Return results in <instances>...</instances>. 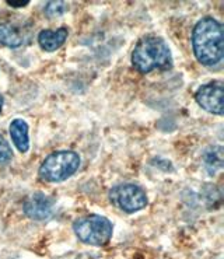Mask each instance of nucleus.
<instances>
[{"label":"nucleus","mask_w":224,"mask_h":259,"mask_svg":"<svg viewBox=\"0 0 224 259\" xmlns=\"http://www.w3.org/2000/svg\"><path fill=\"white\" fill-rule=\"evenodd\" d=\"M192 47L196 59L213 66L223 59V27L217 20L205 17L198 21L192 32Z\"/></svg>","instance_id":"obj_1"},{"label":"nucleus","mask_w":224,"mask_h":259,"mask_svg":"<svg viewBox=\"0 0 224 259\" xmlns=\"http://www.w3.org/2000/svg\"><path fill=\"white\" fill-rule=\"evenodd\" d=\"M132 65L140 73L167 70L172 66V56L168 45L158 36L142 38L132 52Z\"/></svg>","instance_id":"obj_2"},{"label":"nucleus","mask_w":224,"mask_h":259,"mask_svg":"<svg viewBox=\"0 0 224 259\" xmlns=\"http://www.w3.org/2000/svg\"><path fill=\"white\" fill-rule=\"evenodd\" d=\"M79 167L80 157L77 153L69 150L55 151L43 160L38 174L43 181L62 182L70 178Z\"/></svg>","instance_id":"obj_3"},{"label":"nucleus","mask_w":224,"mask_h":259,"mask_svg":"<svg viewBox=\"0 0 224 259\" xmlns=\"http://www.w3.org/2000/svg\"><path fill=\"white\" fill-rule=\"evenodd\" d=\"M73 230L79 240L88 245L101 247L111 240L114 227L107 217L100 214H88L77 219L73 223Z\"/></svg>","instance_id":"obj_4"},{"label":"nucleus","mask_w":224,"mask_h":259,"mask_svg":"<svg viewBox=\"0 0 224 259\" xmlns=\"http://www.w3.org/2000/svg\"><path fill=\"white\" fill-rule=\"evenodd\" d=\"M111 202L125 213H135L147 206V195L135 184L116 185L109 192Z\"/></svg>","instance_id":"obj_5"},{"label":"nucleus","mask_w":224,"mask_h":259,"mask_svg":"<svg viewBox=\"0 0 224 259\" xmlns=\"http://www.w3.org/2000/svg\"><path fill=\"white\" fill-rule=\"evenodd\" d=\"M195 100L203 109L212 114H223V83L212 81L202 85L195 94Z\"/></svg>","instance_id":"obj_6"},{"label":"nucleus","mask_w":224,"mask_h":259,"mask_svg":"<svg viewBox=\"0 0 224 259\" xmlns=\"http://www.w3.org/2000/svg\"><path fill=\"white\" fill-rule=\"evenodd\" d=\"M54 199L45 193H34L24 202V213L32 220H48L54 214Z\"/></svg>","instance_id":"obj_7"},{"label":"nucleus","mask_w":224,"mask_h":259,"mask_svg":"<svg viewBox=\"0 0 224 259\" xmlns=\"http://www.w3.org/2000/svg\"><path fill=\"white\" fill-rule=\"evenodd\" d=\"M67 38V28L62 27L59 30H43L38 35V42L39 47L47 51V52H54L56 49H59L65 44Z\"/></svg>","instance_id":"obj_8"},{"label":"nucleus","mask_w":224,"mask_h":259,"mask_svg":"<svg viewBox=\"0 0 224 259\" xmlns=\"http://www.w3.org/2000/svg\"><path fill=\"white\" fill-rule=\"evenodd\" d=\"M10 136L13 143L18 151L27 153L30 149V138H28V125L24 119H14L10 123Z\"/></svg>","instance_id":"obj_9"},{"label":"nucleus","mask_w":224,"mask_h":259,"mask_svg":"<svg viewBox=\"0 0 224 259\" xmlns=\"http://www.w3.org/2000/svg\"><path fill=\"white\" fill-rule=\"evenodd\" d=\"M24 42L21 34L9 24H0V44L9 48H18Z\"/></svg>","instance_id":"obj_10"},{"label":"nucleus","mask_w":224,"mask_h":259,"mask_svg":"<svg viewBox=\"0 0 224 259\" xmlns=\"http://www.w3.org/2000/svg\"><path fill=\"white\" fill-rule=\"evenodd\" d=\"M205 167L210 174H214L216 171L223 167V149L221 147H213L207 151L205 156Z\"/></svg>","instance_id":"obj_11"},{"label":"nucleus","mask_w":224,"mask_h":259,"mask_svg":"<svg viewBox=\"0 0 224 259\" xmlns=\"http://www.w3.org/2000/svg\"><path fill=\"white\" fill-rule=\"evenodd\" d=\"M13 158V150L10 145L6 142V139L0 135V164L9 163Z\"/></svg>","instance_id":"obj_12"},{"label":"nucleus","mask_w":224,"mask_h":259,"mask_svg":"<svg viewBox=\"0 0 224 259\" xmlns=\"http://www.w3.org/2000/svg\"><path fill=\"white\" fill-rule=\"evenodd\" d=\"M45 12H47L49 17L59 16V14L65 12V3L63 2H52V3H49L48 6H47Z\"/></svg>","instance_id":"obj_13"},{"label":"nucleus","mask_w":224,"mask_h":259,"mask_svg":"<svg viewBox=\"0 0 224 259\" xmlns=\"http://www.w3.org/2000/svg\"><path fill=\"white\" fill-rule=\"evenodd\" d=\"M7 5L12 7H24L28 5V2H7Z\"/></svg>","instance_id":"obj_14"},{"label":"nucleus","mask_w":224,"mask_h":259,"mask_svg":"<svg viewBox=\"0 0 224 259\" xmlns=\"http://www.w3.org/2000/svg\"><path fill=\"white\" fill-rule=\"evenodd\" d=\"M2 108H3V96L0 94V112H2Z\"/></svg>","instance_id":"obj_15"}]
</instances>
